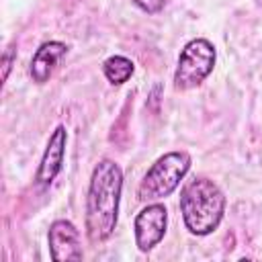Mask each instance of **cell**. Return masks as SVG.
I'll use <instances>...</instances> for the list:
<instances>
[{
	"label": "cell",
	"mask_w": 262,
	"mask_h": 262,
	"mask_svg": "<svg viewBox=\"0 0 262 262\" xmlns=\"http://www.w3.org/2000/svg\"><path fill=\"white\" fill-rule=\"evenodd\" d=\"M215 59H217V51L209 39L205 37L190 39L178 55V63L174 70V88L192 90L201 86L213 72Z\"/></svg>",
	"instance_id": "cell-4"
},
{
	"label": "cell",
	"mask_w": 262,
	"mask_h": 262,
	"mask_svg": "<svg viewBox=\"0 0 262 262\" xmlns=\"http://www.w3.org/2000/svg\"><path fill=\"white\" fill-rule=\"evenodd\" d=\"M49 254L53 262H70L82 260L84 252L80 246V231L68 219H55L47 233Z\"/></svg>",
	"instance_id": "cell-6"
},
{
	"label": "cell",
	"mask_w": 262,
	"mask_h": 262,
	"mask_svg": "<svg viewBox=\"0 0 262 262\" xmlns=\"http://www.w3.org/2000/svg\"><path fill=\"white\" fill-rule=\"evenodd\" d=\"M180 213L184 227L192 235H209L213 233L225 215V194L207 176H194L180 190Z\"/></svg>",
	"instance_id": "cell-2"
},
{
	"label": "cell",
	"mask_w": 262,
	"mask_h": 262,
	"mask_svg": "<svg viewBox=\"0 0 262 262\" xmlns=\"http://www.w3.org/2000/svg\"><path fill=\"white\" fill-rule=\"evenodd\" d=\"M123 190V170L117 162L104 158L100 160L90 176L88 192H86V235L92 244H104L119 219Z\"/></svg>",
	"instance_id": "cell-1"
},
{
	"label": "cell",
	"mask_w": 262,
	"mask_h": 262,
	"mask_svg": "<svg viewBox=\"0 0 262 262\" xmlns=\"http://www.w3.org/2000/svg\"><path fill=\"white\" fill-rule=\"evenodd\" d=\"M135 72V63L125 55H111L102 61V74L113 86L125 84Z\"/></svg>",
	"instance_id": "cell-9"
},
{
	"label": "cell",
	"mask_w": 262,
	"mask_h": 262,
	"mask_svg": "<svg viewBox=\"0 0 262 262\" xmlns=\"http://www.w3.org/2000/svg\"><path fill=\"white\" fill-rule=\"evenodd\" d=\"M66 143H68V131L63 125H57L47 139L45 151L41 156V162L35 174V180L41 188H47L55 180V176L61 172L63 158H66Z\"/></svg>",
	"instance_id": "cell-7"
},
{
	"label": "cell",
	"mask_w": 262,
	"mask_h": 262,
	"mask_svg": "<svg viewBox=\"0 0 262 262\" xmlns=\"http://www.w3.org/2000/svg\"><path fill=\"white\" fill-rule=\"evenodd\" d=\"M168 227V209L162 203H147L133 221V233H135V246L139 252L154 250L166 235Z\"/></svg>",
	"instance_id": "cell-5"
},
{
	"label": "cell",
	"mask_w": 262,
	"mask_h": 262,
	"mask_svg": "<svg viewBox=\"0 0 262 262\" xmlns=\"http://www.w3.org/2000/svg\"><path fill=\"white\" fill-rule=\"evenodd\" d=\"M133 4H135L139 10L147 12V14H158V12L164 8L166 0H133Z\"/></svg>",
	"instance_id": "cell-10"
},
{
	"label": "cell",
	"mask_w": 262,
	"mask_h": 262,
	"mask_svg": "<svg viewBox=\"0 0 262 262\" xmlns=\"http://www.w3.org/2000/svg\"><path fill=\"white\" fill-rule=\"evenodd\" d=\"M190 164L192 158L184 149L160 156L143 174L137 186V199L141 203H156L170 196L180 186L182 178L188 174Z\"/></svg>",
	"instance_id": "cell-3"
},
{
	"label": "cell",
	"mask_w": 262,
	"mask_h": 262,
	"mask_svg": "<svg viewBox=\"0 0 262 262\" xmlns=\"http://www.w3.org/2000/svg\"><path fill=\"white\" fill-rule=\"evenodd\" d=\"M14 59H16V49H14V45H10L2 55V82L8 80V74H10V68H12Z\"/></svg>",
	"instance_id": "cell-11"
},
{
	"label": "cell",
	"mask_w": 262,
	"mask_h": 262,
	"mask_svg": "<svg viewBox=\"0 0 262 262\" xmlns=\"http://www.w3.org/2000/svg\"><path fill=\"white\" fill-rule=\"evenodd\" d=\"M66 53H68V45L61 43V41H45V43H41L37 47L33 59H31V66H29V74H31L33 82L45 84L53 76L59 59Z\"/></svg>",
	"instance_id": "cell-8"
}]
</instances>
